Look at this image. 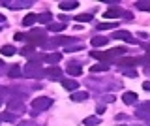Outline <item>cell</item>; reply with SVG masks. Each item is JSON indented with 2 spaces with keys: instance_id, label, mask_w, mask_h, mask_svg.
I'll use <instances>...</instances> for the list:
<instances>
[{
  "instance_id": "obj_1",
  "label": "cell",
  "mask_w": 150,
  "mask_h": 126,
  "mask_svg": "<svg viewBox=\"0 0 150 126\" xmlns=\"http://www.w3.org/2000/svg\"><path fill=\"white\" fill-rule=\"evenodd\" d=\"M43 70H41V64L40 62H26V66H25V70H23V75L25 77H32V79H40L41 75H43Z\"/></svg>"
},
{
  "instance_id": "obj_2",
  "label": "cell",
  "mask_w": 150,
  "mask_h": 126,
  "mask_svg": "<svg viewBox=\"0 0 150 126\" xmlns=\"http://www.w3.org/2000/svg\"><path fill=\"white\" fill-rule=\"evenodd\" d=\"M124 47H116V49H111V51H94L92 53V57L94 58H98V60H101V62H111V58H115V57H118V55L124 53Z\"/></svg>"
},
{
  "instance_id": "obj_3",
  "label": "cell",
  "mask_w": 150,
  "mask_h": 126,
  "mask_svg": "<svg viewBox=\"0 0 150 126\" xmlns=\"http://www.w3.org/2000/svg\"><path fill=\"white\" fill-rule=\"evenodd\" d=\"M25 40L32 45V47H34V45H41L43 41H47V34H45L43 30L34 28V30H30V32H28V34L25 36Z\"/></svg>"
},
{
  "instance_id": "obj_4",
  "label": "cell",
  "mask_w": 150,
  "mask_h": 126,
  "mask_svg": "<svg viewBox=\"0 0 150 126\" xmlns=\"http://www.w3.org/2000/svg\"><path fill=\"white\" fill-rule=\"evenodd\" d=\"M51 105H53V100H51V98H47V96H40V98H36V100L32 102V115L40 113V111L49 109Z\"/></svg>"
},
{
  "instance_id": "obj_5",
  "label": "cell",
  "mask_w": 150,
  "mask_h": 126,
  "mask_svg": "<svg viewBox=\"0 0 150 126\" xmlns=\"http://www.w3.org/2000/svg\"><path fill=\"white\" fill-rule=\"evenodd\" d=\"M135 115H137L139 119H143V120H150V102L141 104V107L135 111Z\"/></svg>"
},
{
  "instance_id": "obj_6",
  "label": "cell",
  "mask_w": 150,
  "mask_h": 126,
  "mask_svg": "<svg viewBox=\"0 0 150 126\" xmlns=\"http://www.w3.org/2000/svg\"><path fill=\"white\" fill-rule=\"evenodd\" d=\"M8 107H9V113L11 111H15V113H21L25 107H23V102H21V98H11V100L8 102Z\"/></svg>"
},
{
  "instance_id": "obj_7",
  "label": "cell",
  "mask_w": 150,
  "mask_h": 126,
  "mask_svg": "<svg viewBox=\"0 0 150 126\" xmlns=\"http://www.w3.org/2000/svg\"><path fill=\"white\" fill-rule=\"evenodd\" d=\"M118 15H129V13H126L124 10H120V8H109L105 13H103V17H107V19H112V17H118Z\"/></svg>"
},
{
  "instance_id": "obj_8",
  "label": "cell",
  "mask_w": 150,
  "mask_h": 126,
  "mask_svg": "<svg viewBox=\"0 0 150 126\" xmlns=\"http://www.w3.org/2000/svg\"><path fill=\"white\" fill-rule=\"evenodd\" d=\"M112 38H115V40H124V41H133V38H131V32H128V30L112 32Z\"/></svg>"
},
{
  "instance_id": "obj_9",
  "label": "cell",
  "mask_w": 150,
  "mask_h": 126,
  "mask_svg": "<svg viewBox=\"0 0 150 126\" xmlns=\"http://www.w3.org/2000/svg\"><path fill=\"white\" fill-rule=\"evenodd\" d=\"M4 6L9 10H23V8L32 6V2H4Z\"/></svg>"
},
{
  "instance_id": "obj_10",
  "label": "cell",
  "mask_w": 150,
  "mask_h": 126,
  "mask_svg": "<svg viewBox=\"0 0 150 126\" xmlns=\"http://www.w3.org/2000/svg\"><path fill=\"white\" fill-rule=\"evenodd\" d=\"M81 72H83V70H81V66H79L77 62H69L68 64V73H69V75L79 77V75H81Z\"/></svg>"
},
{
  "instance_id": "obj_11",
  "label": "cell",
  "mask_w": 150,
  "mask_h": 126,
  "mask_svg": "<svg viewBox=\"0 0 150 126\" xmlns=\"http://www.w3.org/2000/svg\"><path fill=\"white\" fill-rule=\"evenodd\" d=\"M45 73L49 75L51 79H58L60 75H62V70H60L58 66H51V68H47L45 70Z\"/></svg>"
},
{
  "instance_id": "obj_12",
  "label": "cell",
  "mask_w": 150,
  "mask_h": 126,
  "mask_svg": "<svg viewBox=\"0 0 150 126\" xmlns=\"http://www.w3.org/2000/svg\"><path fill=\"white\" fill-rule=\"evenodd\" d=\"M122 100H124L126 105H131V104L137 102V94H135V92H124V94H122Z\"/></svg>"
},
{
  "instance_id": "obj_13",
  "label": "cell",
  "mask_w": 150,
  "mask_h": 126,
  "mask_svg": "<svg viewBox=\"0 0 150 126\" xmlns=\"http://www.w3.org/2000/svg\"><path fill=\"white\" fill-rule=\"evenodd\" d=\"M62 87L66 88V90H77L79 83L75 81V79H62Z\"/></svg>"
},
{
  "instance_id": "obj_14",
  "label": "cell",
  "mask_w": 150,
  "mask_h": 126,
  "mask_svg": "<svg viewBox=\"0 0 150 126\" xmlns=\"http://www.w3.org/2000/svg\"><path fill=\"white\" fill-rule=\"evenodd\" d=\"M73 38H53V40H49V43L47 45H51V47H54V45H62V43H71Z\"/></svg>"
},
{
  "instance_id": "obj_15",
  "label": "cell",
  "mask_w": 150,
  "mask_h": 126,
  "mask_svg": "<svg viewBox=\"0 0 150 126\" xmlns=\"http://www.w3.org/2000/svg\"><path fill=\"white\" fill-rule=\"evenodd\" d=\"M107 41H109V40H107L105 36H94L90 43L94 45V47H103V45H107Z\"/></svg>"
},
{
  "instance_id": "obj_16",
  "label": "cell",
  "mask_w": 150,
  "mask_h": 126,
  "mask_svg": "<svg viewBox=\"0 0 150 126\" xmlns=\"http://www.w3.org/2000/svg\"><path fill=\"white\" fill-rule=\"evenodd\" d=\"M58 6H60V10L68 11V10H75V8L79 6V2H75V0H71V2H69V0H66V2H60Z\"/></svg>"
},
{
  "instance_id": "obj_17",
  "label": "cell",
  "mask_w": 150,
  "mask_h": 126,
  "mask_svg": "<svg viewBox=\"0 0 150 126\" xmlns=\"http://www.w3.org/2000/svg\"><path fill=\"white\" fill-rule=\"evenodd\" d=\"M60 58H62V55H60V53H51V55H47V57H45V62H49V64H53V66H54L56 62H60Z\"/></svg>"
},
{
  "instance_id": "obj_18",
  "label": "cell",
  "mask_w": 150,
  "mask_h": 126,
  "mask_svg": "<svg viewBox=\"0 0 150 126\" xmlns=\"http://www.w3.org/2000/svg\"><path fill=\"white\" fill-rule=\"evenodd\" d=\"M69 98H71V102H83L88 98V92H73Z\"/></svg>"
},
{
  "instance_id": "obj_19",
  "label": "cell",
  "mask_w": 150,
  "mask_h": 126,
  "mask_svg": "<svg viewBox=\"0 0 150 126\" xmlns=\"http://www.w3.org/2000/svg\"><path fill=\"white\" fill-rule=\"evenodd\" d=\"M36 21H38V15H34V13H28L25 19H23V25H25V26H30V25H34Z\"/></svg>"
},
{
  "instance_id": "obj_20",
  "label": "cell",
  "mask_w": 150,
  "mask_h": 126,
  "mask_svg": "<svg viewBox=\"0 0 150 126\" xmlns=\"http://www.w3.org/2000/svg\"><path fill=\"white\" fill-rule=\"evenodd\" d=\"M139 60L137 58H122V60H116V64H120V66H135Z\"/></svg>"
},
{
  "instance_id": "obj_21",
  "label": "cell",
  "mask_w": 150,
  "mask_h": 126,
  "mask_svg": "<svg viewBox=\"0 0 150 126\" xmlns=\"http://www.w3.org/2000/svg\"><path fill=\"white\" fill-rule=\"evenodd\" d=\"M9 77H23V72L17 64H13V66L9 68Z\"/></svg>"
},
{
  "instance_id": "obj_22",
  "label": "cell",
  "mask_w": 150,
  "mask_h": 126,
  "mask_svg": "<svg viewBox=\"0 0 150 126\" xmlns=\"http://www.w3.org/2000/svg\"><path fill=\"white\" fill-rule=\"evenodd\" d=\"M77 23H90L92 21V15L90 13H81V15H77V17H73Z\"/></svg>"
},
{
  "instance_id": "obj_23",
  "label": "cell",
  "mask_w": 150,
  "mask_h": 126,
  "mask_svg": "<svg viewBox=\"0 0 150 126\" xmlns=\"http://www.w3.org/2000/svg\"><path fill=\"white\" fill-rule=\"evenodd\" d=\"M118 23H100L98 25V30H111V28H116Z\"/></svg>"
},
{
  "instance_id": "obj_24",
  "label": "cell",
  "mask_w": 150,
  "mask_h": 126,
  "mask_svg": "<svg viewBox=\"0 0 150 126\" xmlns=\"http://www.w3.org/2000/svg\"><path fill=\"white\" fill-rule=\"evenodd\" d=\"M0 53L6 55V57H11V55H15V47H11V45H4V47H0Z\"/></svg>"
},
{
  "instance_id": "obj_25",
  "label": "cell",
  "mask_w": 150,
  "mask_h": 126,
  "mask_svg": "<svg viewBox=\"0 0 150 126\" xmlns=\"http://www.w3.org/2000/svg\"><path fill=\"white\" fill-rule=\"evenodd\" d=\"M64 28H66L64 23H51V25H49V30L51 32H62Z\"/></svg>"
},
{
  "instance_id": "obj_26",
  "label": "cell",
  "mask_w": 150,
  "mask_h": 126,
  "mask_svg": "<svg viewBox=\"0 0 150 126\" xmlns=\"http://www.w3.org/2000/svg\"><path fill=\"white\" fill-rule=\"evenodd\" d=\"M107 70H109V64H94L90 72H107Z\"/></svg>"
},
{
  "instance_id": "obj_27",
  "label": "cell",
  "mask_w": 150,
  "mask_h": 126,
  "mask_svg": "<svg viewBox=\"0 0 150 126\" xmlns=\"http://www.w3.org/2000/svg\"><path fill=\"white\" fill-rule=\"evenodd\" d=\"M0 120H9L11 122V120H17V115L15 113H2L0 115Z\"/></svg>"
},
{
  "instance_id": "obj_28",
  "label": "cell",
  "mask_w": 150,
  "mask_h": 126,
  "mask_svg": "<svg viewBox=\"0 0 150 126\" xmlns=\"http://www.w3.org/2000/svg\"><path fill=\"white\" fill-rule=\"evenodd\" d=\"M98 122H100L98 117H86V119H84V124H86V126H96Z\"/></svg>"
},
{
  "instance_id": "obj_29",
  "label": "cell",
  "mask_w": 150,
  "mask_h": 126,
  "mask_svg": "<svg viewBox=\"0 0 150 126\" xmlns=\"http://www.w3.org/2000/svg\"><path fill=\"white\" fill-rule=\"evenodd\" d=\"M38 21L40 23H49L51 25V13H41V15H38Z\"/></svg>"
},
{
  "instance_id": "obj_30",
  "label": "cell",
  "mask_w": 150,
  "mask_h": 126,
  "mask_svg": "<svg viewBox=\"0 0 150 126\" xmlns=\"http://www.w3.org/2000/svg\"><path fill=\"white\" fill-rule=\"evenodd\" d=\"M137 8L143 11H150V2H144V0H141V2H137Z\"/></svg>"
},
{
  "instance_id": "obj_31",
  "label": "cell",
  "mask_w": 150,
  "mask_h": 126,
  "mask_svg": "<svg viewBox=\"0 0 150 126\" xmlns=\"http://www.w3.org/2000/svg\"><path fill=\"white\" fill-rule=\"evenodd\" d=\"M21 53L25 55V57H34V47H32V45H30V47H25Z\"/></svg>"
},
{
  "instance_id": "obj_32",
  "label": "cell",
  "mask_w": 150,
  "mask_h": 126,
  "mask_svg": "<svg viewBox=\"0 0 150 126\" xmlns=\"http://www.w3.org/2000/svg\"><path fill=\"white\" fill-rule=\"evenodd\" d=\"M124 73H126V75H129V77H135V75H137V72H135V70H124Z\"/></svg>"
},
{
  "instance_id": "obj_33",
  "label": "cell",
  "mask_w": 150,
  "mask_h": 126,
  "mask_svg": "<svg viewBox=\"0 0 150 126\" xmlns=\"http://www.w3.org/2000/svg\"><path fill=\"white\" fill-rule=\"evenodd\" d=\"M83 47H79V45H77V47H66L64 51H66V53H73V51H81Z\"/></svg>"
},
{
  "instance_id": "obj_34",
  "label": "cell",
  "mask_w": 150,
  "mask_h": 126,
  "mask_svg": "<svg viewBox=\"0 0 150 126\" xmlns=\"http://www.w3.org/2000/svg\"><path fill=\"white\" fill-rule=\"evenodd\" d=\"M19 126H38V124H36V122H30V120H28V122H21Z\"/></svg>"
},
{
  "instance_id": "obj_35",
  "label": "cell",
  "mask_w": 150,
  "mask_h": 126,
  "mask_svg": "<svg viewBox=\"0 0 150 126\" xmlns=\"http://www.w3.org/2000/svg\"><path fill=\"white\" fill-rule=\"evenodd\" d=\"M143 88H144V90H150V81H144L143 83Z\"/></svg>"
},
{
  "instance_id": "obj_36",
  "label": "cell",
  "mask_w": 150,
  "mask_h": 126,
  "mask_svg": "<svg viewBox=\"0 0 150 126\" xmlns=\"http://www.w3.org/2000/svg\"><path fill=\"white\" fill-rule=\"evenodd\" d=\"M103 111H105V107H103V105H98V113H100V115H101V113H103Z\"/></svg>"
},
{
  "instance_id": "obj_37",
  "label": "cell",
  "mask_w": 150,
  "mask_h": 126,
  "mask_svg": "<svg viewBox=\"0 0 150 126\" xmlns=\"http://www.w3.org/2000/svg\"><path fill=\"white\" fill-rule=\"evenodd\" d=\"M15 40H25V34H15Z\"/></svg>"
},
{
  "instance_id": "obj_38",
  "label": "cell",
  "mask_w": 150,
  "mask_h": 126,
  "mask_svg": "<svg viewBox=\"0 0 150 126\" xmlns=\"http://www.w3.org/2000/svg\"><path fill=\"white\" fill-rule=\"evenodd\" d=\"M146 58H150V47H148V51H146Z\"/></svg>"
},
{
  "instance_id": "obj_39",
  "label": "cell",
  "mask_w": 150,
  "mask_h": 126,
  "mask_svg": "<svg viewBox=\"0 0 150 126\" xmlns=\"http://www.w3.org/2000/svg\"><path fill=\"white\" fill-rule=\"evenodd\" d=\"M0 66H2V60H0Z\"/></svg>"
},
{
  "instance_id": "obj_40",
  "label": "cell",
  "mask_w": 150,
  "mask_h": 126,
  "mask_svg": "<svg viewBox=\"0 0 150 126\" xmlns=\"http://www.w3.org/2000/svg\"><path fill=\"white\" fill-rule=\"evenodd\" d=\"M148 126H150V124H148Z\"/></svg>"
}]
</instances>
